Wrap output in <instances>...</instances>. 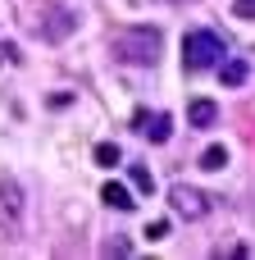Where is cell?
<instances>
[{
  "mask_svg": "<svg viewBox=\"0 0 255 260\" xmlns=\"http://www.w3.org/2000/svg\"><path fill=\"white\" fill-rule=\"evenodd\" d=\"M233 14H237V18H255V0H237Z\"/></svg>",
  "mask_w": 255,
  "mask_h": 260,
  "instance_id": "4fadbf2b",
  "label": "cell"
},
{
  "mask_svg": "<svg viewBox=\"0 0 255 260\" xmlns=\"http://www.w3.org/2000/svg\"><path fill=\"white\" fill-rule=\"evenodd\" d=\"M169 238V219H155V224H146V242H164Z\"/></svg>",
  "mask_w": 255,
  "mask_h": 260,
  "instance_id": "7c38bea8",
  "label": "cell"
},
{
  "mask_svg": "<svg viewBox=\"0 0 255 260\" xmlns=\"http://www.w3.org/2000/svg\"><path fill=\"white\" fill-rule=\"evenodd\" d=\"M187 119H192V128H214L219 123V105L214 101H192L187 105Z\"/></svg>",
  "mask_w": 255,
  "mask_h": 260,
  "instance_id": "52a82bcc",
  "label": "cell"
},
{
  "mask_svg": "<svg viewBox=\"0 0 255 260\" xmlns=\"http://www.w3.org/2000/svg\"><path fill=\"white\" fill-rule=\"evenodd\" d=\"M228 55V46H224V37L219 32H210V27H196V32H187L183 37V64L192 69V73H205V69H219V59Z\"/></svg>",
  "mask_w": 255,
  "mask_h": 260,
  "instance_id": "6da1fadb",
  "label": "cell"
},
{
  "mask_svg": "<svg viewBox=\"0 0 255 260\" xmlns=\"http://www.w3.org/2000/svg\"><path fill=\"white\" fill-rule=\"evenodd\" d=\"M91 155H96V165H105V169H110V165H119V146H114V142H100Z\"/></svg>",
  "mask_w": 255,
  "mask_h": 260,
  "instance_id": "8fae6325",
  "label": "cell"
},
{
  "mask_svg": "<svg viewBox=\"0 0 255 260\" xmlns=\"http://www.w3.org/2000/svg\"><path fill=\"white\" fill-rule=\"evenodd\" d=\"M173 5H178V0H173Z\"/></svg>",
  "mask_w": 255,
  "mask_h": 260,
  "instance_id": "9a60e30c",
  "label": "cell"
},
{
  "mask_svg": "<svg viewBox=\"0 0 255 260\" xmlns=\"http://www.w3.org/2000/svg\"><path fill=\"white\" fill-rule=\"evenodd\" d=\"M110 50L123 64H155L160 59V32L155 27H128L110 41Z\"/></svg>",
  "mask_w": 255,
  "mask_h": 260,
  "instance_id": "7a4b0ae2",
  "label": "cell"
},
{
  "mask_svg": "<svg viewBox=\"0 0 255 260\" xmlns=\"http://www.w3.org/2000/svg\"><path fill=\"white\" fill-rule=\"evenodd\" d=\"M132 128H137L141 137H151V142H169V137H173V119H169V114H146V110H137Z\"/></svg>",
  "mask_w": 255,
  "mask_h": 260,
  "instance_id": "5b68a950",
  "label": "cell"
},
{
  "mask_svg": "<svg viewBox=\"0 0 255 260\" xmlns=\"http://www.w3.org/2000/svg\"><path fill=\"white\" fill-rule=\"evenodd\" d=\"M100 201L110 206V210H132L137 201H132V187H123V183H105L100 187Z\"/></svg>",
  "mask_w": 255,
  "mask_h": 260,
  "instance_id": "ba28073f",
  "label": "cell"
},
{
  "mask_svg": "<svg viewBox=\"0 0 255 260\" xmlns=\"http://www.w3.org/2000/svg\"><path fill=\"white\" fill-rule=\"evenodd\" d=\"M128 178H132V187H137V192H146V197L155 192V178H151V169H146V165H132V169H128Z\"/></svg>",
  "mask_w": 255,
  "mask_h": 260,
  "instance_id": "30bf717a",
  "label": "cell"
},
{
  "mask_svg": "<svg viewBox=\"0 0 255 260\" xmlns=\"http://www.w3.org/2000/svg\"><path fill=\"white\" fill-rule=\"evenodd\" d=\"M23 224H27L23 183L5 174V178H0V233H5V238H23Z\"/></svg>",
  "mask_w": 255,
  "mask_h": 260,
  "instance_id": "3957f363",
  "label": "cell"
},
{
  "mask_svg": "<svg viewBox=\"0 0 255 260\" xmlns=\"http://www.w3.org/2000/svg\"><path fill=\"white\" fill-rule=\"evenodd\" d=\"M246 78H251V64H246V59H228V55L219 59V82H224V87H242Z\"/></svg>",
  "mask_w": 255,
  "mask_h": 260,
  "instance_id": "8992f818",
  "label": "cell"
},
{
  "mask_svg": "<svg viewBox=\"0 0 255 260\" xmlns=\"http://www.w3.org/2000/svg\"><path fill=\"white\" fill-rule=\"evenodd\" d=\"M169 206H173V215H183V219H205V215H210V197L196 192V187H187V183H173V187H169Z\"/></svg>",
  "mask_w": 255,
  "mask_h": 260,
  "instance_id": "277c9868",
  "label": "cell"
},
{
  "mask_svg": "<svg viewBox=\"0 0 255 260\" xmlns=\"http://www.w3.org/2000/svg\"><path fill=\"white\" fill-rule=\"evenodd\" d=\"M0 59H14V46H9V41L0 46Z\"/></svg>",
  "mask_w": 255,
  "mask_h": 260,
  "instance_id": "5bb4252c",
  "label": "cell"
},
{
  "mask_svg": "<svg viewBox=\"0 0 255 260\" xmlns=\"http://www.w3.org/2000/svg\"><path fill=\"white\" fill-rule=\"evenodd\" d=\"M201 169H205V174H219V169H228V151H224V146H210V151L201 155Z\"/></svg>",
  "mask_w": 255,
  "mask_h": 260,
  "instance_id": "9c48e42d",
  "label": "cell"
}]
</instances>
